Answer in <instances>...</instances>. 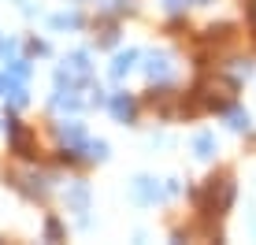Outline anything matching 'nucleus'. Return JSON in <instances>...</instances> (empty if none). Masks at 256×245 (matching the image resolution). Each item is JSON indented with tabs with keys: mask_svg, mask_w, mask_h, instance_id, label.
Listing matches in <instances>:
<instances>
[{
	"mask_svg": "<svg viewBox=\"0 0 256 245\" xmlns=\"http://www.w3.org/2000/svg\"><path fill=\"white\" fill-rule=\"evenodd\" d=\"M12 48H15V41H4V38H0V56H8Z\"/></svg>",
	"mask_w": 256,
	"mask_h": 245,
	"instance_id": "9d476101",
	"label": "nucleus"
},
{
	"mask_svg": "<svg viewBox=\"0 0 256 245\" xmlns=\"http://www.w3.org/2000/svg\"><path fill=\"white\" fill-rule=\"evenodd\" d=\"M12 71L19 78H26V74H30V67H26V60H12Z\"/></svg>",
	"mask_w": 256,
	"mask_h": 245,
	"instance_id": "0eeeda50",
	"label": "nucleus"
},
{
	"mask_svg": "<svg viewBox=\"0 0 256 245\" xmlns=\"http://www.w3.org/2000/svg\"><path fill=\"white\" fill-rule=\"evenodd\" d=\"M230 126H234V130H242V126H249V116H230Z\"/></svg>",
	"mask_w": 256,
	"mask_h": 245,
	"instance_id": "1a4fd4ad",
	"label": "nucleus"
},
{
	"mask_svg": "<svg viewBox=\"0 0 256 245\" xmlns=\"http://www.w3.org/2000/svg\"><path fill=\"white\" fill-rule=\"evenodd\" d=\"M52 26H78V15H60V19H52Z\"/></svg>",
	"mask_w": 256,
	"mask_h": 245,
	"instance_id": "6e6552de",
	"label": "nucleus"
},
{
	"mask_svg": "<svg viewBox=\"0 0 256 245\" xmlns=\"http://www.w3.org/2000/svg\"><path fill=\"white\" fill-rule=\"evenodd\" d=\"M193 148H197V156H212V148H216V142H212V134H200L197 142H193Z\"/></svg>",
	"mask_w": 256,
	"mask_h": 245,
	"instance_id": "39448f33",
	"label": "nucleus"
},
{
	"mask_svg": "<svg viewBox=\"0 0 256 245\" xmlns=\"http://www.w3.org/2000/svg\"><path fill=\"white\" fill-rule=\"evenodd\" d=\"M70 204H74L78 208V212H86V200H90V194H86V186H74V190H70Z\"/></svg>",
	"mask_w": 256,
	"mask_h": 245,
	"instance_id": "20e7f679",
	"label": "nucleus"
},
{
	"mask_svg": "<svg viewBox=\"0 0 256 245\" xmlns=\"http://www.w3.org/2000/svg\"><path fill=\"white\" fill-rule=\"evenodd\" d=\"M60 138H64V142H70V145H78L82 142V122H64V126H60Z\"/></svg>",
	"mask_w": 256,
	"mask_h": 245,
	"instance_id": "f03ea898",
	"label": "nucleus"
},
{
	"mask_svg": "<svg viewBox=\"0 0 256 245\" xmlns=\"http://www.w3.org/2000/svg\"><path fill=\"white\" fill-rule=\"evenodd\" d=\"M148 74H152V78H156V74H160V78H167V60H164V56H160V60H152Z\"/></svg>",
	"mask_w": 256,
	"mask_h": 245,
	"instance_id": "423d86ee",
	"label": "nucleus"
},
{
	"mask_svg": "<svg viewBox=\"0 0 256 245\" xmlns=\"http://www.w3.org/2000/svg\"><path fill=\"white\" fill-rule=\"evenodd\" d=\"M112 112H116L119 119H130V116H134V100H130V97H122V93H119V97L112 100Z\"/></svg>",
	"mask_w": 256,
	"mask_h": 245,
	"instance_id": "7ed1b4c3",
	"label": "nucleus"
},
{
	"mask_svg": "<svg viewBox=\"0 0 256 245\" xmlns=\"http://www.w3.org/2000/svg\"><path fill=\"white\" fill-rule=\"evenodd\" d=\"M134 60H138V52H122V56H116V64H112V74L122 78L130 67H134Z\"/></svg>",
	"mask_w": 256,
	"mask_h": 245,
	"instance_id": "f257e3e1",
	"label": "nucleus"
}]
</instances>
